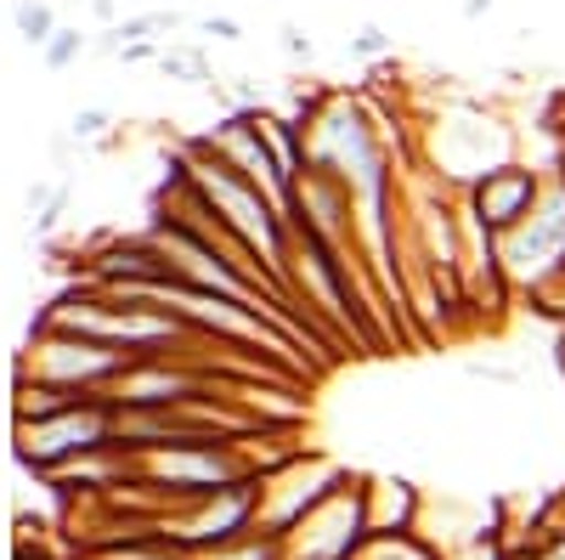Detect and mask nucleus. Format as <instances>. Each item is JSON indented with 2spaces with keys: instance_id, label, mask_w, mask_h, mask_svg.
Listing matches in <instances>:
<instances>
[{
  "instance_id": "15",
  "label": "nucleus",
  "mask_w": 565,
  "mask_h": 560,
  "mask_svg": "<svg viewBox=\"0 0 565 560\" xmlns=\"http://www.w3.org/2000/svg\"><path fill=\"white\" fill-rule=\"evenodd\" d=\"M79 57H90V34L74 29V23H63V29L52 34V45L40 52V68H45V74H63V68H74Z\"/></svg>"
},
{
  "instance_id": "4",
  "label": "nucleus",
  "mask_w": 565,
  "mask_h": 560,
  "mask_svg": "<svg viewBox=\"0 0 565 560\" xmlns=\"http://www.w3.org/2000/svg\"><path fill=\"white\" fill-rule=\"evenodd\" d=\"M306 148H311V170H322V176H334V181L356 187L396 142L380 130V119H373V103H367V97L334 91V97L317 108V119L306 125Z\"/></svg>"
},
{
  "instance_id": "2",
  "label": "nucleus",
  "mask_w": 565,
  "mask_h": 560,
  "mask_svg": "<svg viewBox=\"0 0 565 560\" xmlns=\"http://www.w3.org/2000/svg\"><path fill=\"white\" fill-rule=\"evenodd\" d=\"M130 373V357L85 340L63 323L29 329V346L18 351V385H52V391H79V397H108Z\"/></svg>"
},
{
  "instance_id": "5",
  "label": "nucleus",
  "mask_w": 565,
  "mask_h": 560,
  "mask_svg": "<svg viewBox=\"0 0 565 560\" xmlns=\"http://www.w3.org/2000/svg\"><path fill=\"white\" fill-rule=\"evenodd\" d=\"M260 521V476L238 482V487H226L215 498H199V504H175V509H159L153 516V532L170 538L181 554H210V549H226V543H238L249 538Z\"/></svg>"
},
{
  "instance_id": "26",
  "label": "nucleus",
  "mask_w": 565,
  "mask_h": 560,
  "mask_svg": "<svg viewBox=\"0 0 565 560\" xmlns=\"http://www.w3.org/2000/svg\"><path fill=\"white\" fill-rule=\"evenodd\" d=\"M170 7H181V12H193V7H204V0H170Z\"/></svg>"
},
{
  "instance_id": "12",
  "label": "nucleus",
  "mask_w": 565,
  "mask_h": 560,
  "mask_svg": "<svg viewBox=\"0 0 565 560\" xmlns=\"http://www.w3.org/2000/svg\"><path fill=\"white\" fill-rule=\"evenodd\" d=\"M119 40L125 45H136V40H153V45H170V34H181L186 29V12L181 7H153V12H125L119 23Z\"/></svg>"
},
{
  "instance_id": "14",
  "label": "nucleus",
  "mask_w": 565,
  "mask_h": 560,
  "mask_svg": "<svg viewBox=\"0 0 565 560\" xmlns=\"http://www.w3.org/2000/svg\"><path fill=\"white\" fill-rule=\"evenodd\" d=\"M356 560H447V549L424 532H402V538H367Z\"/></svg>"
},
{
  "instance_id": "10",
  "label": "nucleus",
  "mask_w": 565,
  "mask_h": 560,
  "mask_svg": "<svg viewBox=\"0 0 565 560\" xmlns=\"http://www.w3.org/2000/svg\"><path fill=\"white\" fill-rule=\"evenodd\" d=\"M68 199H74L68 181H34V187H29L23 204H29V232H34V239H52V232L63 226Z\"/></svg>"
},
{
  "instance_id": "22",
  "label": "nucleus",
  "mask_w": 565,
  "mask_h": 560,
  "mask_svg": "<svg viewBox=\"0 0 565 560\" xmlns=\"http://www.w3.org/2000/svg\"><path fill=\"white\" fill-rule=\"evenodd\" d=\"M476 380H492V385H521V368H503V362H463Z\"/></svg>"
},
{
  "instance_id": "20",
  "label": "nucleus",
  "mask_w": 565,
  "mask_h": 560,
  "mask_svg": "<svg viewBox=\"0 0 565 560\" xmlns=\"http://www.w3.org/2000/svg\"><path fill=\"white\" fill-rule=\"evenodd\" d=\"M277 52H282V63L311 68V63H317V40H311L300 23H277Z\"/></svg>"
},
{
  "instance_id": "28",
  "label": "nucleus",
  "mask_w": 565,
  "mask_h": 560,
  "mask_svg": "<svg viewBox=\"0 0 565 560\" xmlns=\"http://www.w3.org/2000/svg\"><path fill=\"white\" fill-rule=\"evenodd\" d=\"M12 7H23V0H12Z\"/></svg>"
},
{
  "instance_id": "8",
  "label": "nucleus",
  "mask_w": 565,
  "mask_h": 560,
  "mask_svg": "<svg viewBox=\"0 0 565 560\" xmlns=\"http://www.w3.org/2000/svg\"><path fill=\"white\" fill-rule=\"evenodd\" d=\"M543 181H548V165H537V159H514V165L492 170L487 181H476V187L463 193V221H469V226H481L487 239H509V232L537 210Z\"/></svg>"
},
{
  "instance_id": "16",
  "label": "nucleus",
  "mask_w": 565,
  "mask_h": 560,
  "mask_svg": "<svg viewBox=\"0 0 565 560\" xmlns=\"http://www.w3.org/2000/svg\"><path fill=\"white\" fill-rule=\"evenodd\" d=\"M345 52L356 63H396V34L385 23H362L356 34H345Z\"/></svg>"
},
{
  "instance_id": "11",
  "label": "nucleus",
  "mask_w": 565,
  "mask_h": 560,
  "mask_svg": "<svg viewBox=\"0 0 565 560\" xmlns=\"http://www.w3.org/2000/svg\"><path fill=\"white\" fill-rule=\"evenodd\" d=\"M159 74L164 80H175V85H215V68H210V52L204 45H193V40H170L164 45V57H159Z\"/></svg>"
},
{
  "instance_id": "24",
  "label": "nucleus",
  "mask_w": 565,
  "mask_h": 560,
  "mask_svg": "<svg viewBox=\"0 0 565 560\" xmlns=\"http://www.w3.org/2000/svg\"><path fill=\"white\" fill-rule=\"evenodd\" d=\"M492 7H498V0H458V18H463V23H481Z\"/></svg>"
},
{
  "instance_id": "17",
  "label": "nucleus",
  "mask_w": 565,
  "mask_h": 560,
  "mask_svg": "<svg viewBox=\"0 0 565 560\" xmlns=\"http://www.w3.org/2000/svg\"><path fill=\"white\" fill-rule=\"evenodd\" d=\"M68 136L79 148H114V114L108 108H74Z\"/></svg>"
},
{
  "instance_id": "7",
  "label": "nucleus",
  "mask_w": 565,
  "mask_h": 560,
  "mask_svg": "<svg viewBox=\"0 0 565 560\" xmlns=\"http://www.w3.org/2000/svg\"><path fill=\"white\" fill-rule=\"evenodd\" d=\"M367 543V476H351L282 538V560H356Z\"/></svg>"
},
{
  "instance_id": "6",
  "label": "nucleus",
  "mask_w": 565,
  "mask_h": 560,
  "mask_svg": "<svg viewBox=\"0 0 565 560\" xmlns=\"http://www.w3.org/2000/svg\"><path fill=\"white\" fill-rule=\"evenodd\" d=\"M345 482H351V471H345V464H334V458H322V453L282 458L277 471L260 476V521H255V532H266V538L282 543L317 504H328Z\"/></svg>"
},
{
  "instance_id": "21",
  "label": "nucleus",
  "mask_w": 565,
  "mask_h": 560,
  "mask_svg": "<svg viewBox=\"0 0 565 560\" xmlns=\"http://www.w3.org/2000/svg\"><path fill=\"white\" fill-rule=\"evenodd\" d=\"M199 29H204L210 40H221V45H238V40H244V23H238V18H226V12H210Z\"/></svg>"
},
{
  "instance_id": "13",
  "label": "nucleus",
  "mask_w": 565,
  "mask_h": 560,
  "mask_svg": "<svg viewBox=\"0 0 565 560\" xmlns=\"http://www.w3.org/2000/svg\"><path fill=\"white\" fill-rule=\"evenodd\" d=\"M12 29H18V40L29 45V52H45L63 23H57V7H52V0H23V7H12Z\"/></svg>"
},
{
  "instance_id": "19",
  "label": "nucleus",
  "mask_w": 565,
  "mask_h": 560,
  "mask_svg": "<svg viewBox=\"0 0 565 560\" xmlns=\"http://www.w3.org/2000/svg\"><path fill=\"white\" fill-rule=\"evenodd\" d=\"M199 560H282V543L266 538V532H249V538L226 543V549H210V554H199Z\"/></svg>"
},
{
  "instance_id": "9",
  "label": "nucleus",
  "mask_w": 565,
  "mask_h": 560,
  "mask_svg": "<svg viewBox=\"0 0 565 560\" xmlns=\"http://www.w3.org/2000/svg\"><path fill=\"white\" fill-rule=\"evenodd\" d=\"M424 521V493L402 476H367V538H402Z\"/></svg>"
},
{
  "instance_id": "1",
  "label": "nucleus",
  "mask_w": 565,
  "mask_h": 560,
  "mask_svg": "<svg viewBox=\"0 0 565 560\" xmlns=\"http://www.w3.org/2000/svg\"><path fill=\"white\" fill-rule=\"evenodd\" d=\"M418 170L436 176L441 187L463 199L476 181H487L492 170L521 159V130L503 125L498 114H487L481 103H441L430 119L418 125Z\"/></svg>"
},
{
  "instance_id": "23",
  "label": "nucleus",
  "mask_w": 565,
  "mask_h": 560,
  "mask_svg": "<svg viewBox=\"0 0 565 560\" xmlns=\"http://www.w3.org/2000/svg\"><path fill=\"white\" fill-rule=\"evenodd\" d=\"M85 12H90V23H97V29H114L119 23V0H90Z\"/></svg>"
},
{
  "instance_id": "27",
  "label": "nucleus",
  "mask_w": 565,
  "mask_h": 560,
  "mask_svg": "<svg viewBox=\"0 0 565 560\" xmlns=\"http://www.w3.org/2000/svg\"><path fill=\"white\" fill-rule=\"evenodd\" d=\"M74 7H90V0H74Z\"/></svg>"
},
{
  "instance_id": "3",
  "label": "nucleus",
  "mask_w": 565,
  "mask_h": 560,
  "mask_svg": "<svg viewBox=\"0 0 565 560\" xmlns=\"http://www.w3.org/2000/svg\"><path fill=\"white\" fill-rule=\"evenodd\" d=\"M12 436H18V458L29 464L40 482H52V476L74 471V464L119 447V402H114V391L90 397V402H79L68 413L29 419V425H18Z\"/></svg>"
},
{
  "instance_id": "25",
  "label": "nucleus",
  "mask_w": 565,
  "mask_h": 560,
  "mask_svg": "<svg viewBox=\"0 0 565 560\" xmlns=\"http://www.w3.org/2000/svg\"><path fill=\"white\" fill-rule=\"evenodd\" d=\"M554 170L565 176V136H559V154H554Z\"/></svg>"
},
{
  "instance_id": "18",
  "label": "nucleus",
  "mask_w": 565,
  "mask_h": 560,
  "mask_svg": "<svg viewBox=\"0 0 565 560\" xmlns=\"http://www.w3.org/2000/svg\"><path fill=\"white\" fill-rule=\"evenodd\" d=\"M447 560H509L503 521H498V527H481L476 538H458V543H447Z\"/></svg>"
}]
</instances>
